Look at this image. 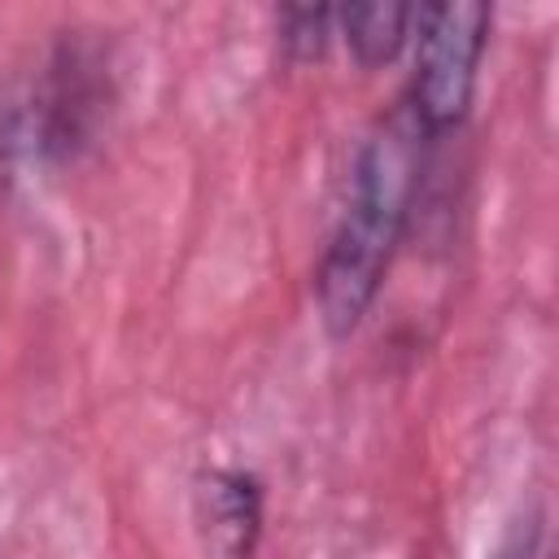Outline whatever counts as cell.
Returning <instances> with one entry per match:
<instances>
[{
	"mask_svg": "<svg viewBox=\"0 0 559 559\" xmlns=\"http://www.w3.org/2000/svg\"><path fill=\"white\" fill-rule=\"evenodd\" d=\"M424 135L428 131L415 122V114L397 109L358 148L345 205L336 214V227L319 266V310L332 336H349L362 323L393 262V249L402 240L415 183H419Z\"/></svg>",
	"mask_w": 559,
	"mask_h": 559,
	"instance_id": "obj_1",
	"label": "cell"
},
{
	"mask_svg": "<svg viewBox=\"0 0 559 559\" xmlns=\"http://www.w3.org/2000/svg\"><path fill=\"white\" fill-rule=\"evenodd\" d=\"M415 83H411V114L432 135L454 127L476 87V66L485 52L489 9L485 4H437L415 13Z\"/></svg>",
	"mask_w": 559,
	"mask_h": 559,
	"instance_id": "obj_2",
	"label": "cell"
},
{
	"mask_svg": "<svg viewBox=\"0 0 559 559\" xmlns=\"http://www.w3.org/2000/svg\"><path fill=\"white\" fill-rule=\"evenodd\" d=\"M197 528L210 559H249L262 528V493L245 472H210L197 485Z\"/></svg>",
	"mask_w": 559,
	"mask_h": 559,
	"instance_id": "obj_3",
	"label": "cell"
},
{
	"mask_svg": "<svg viewBox=\"0 0 559 559\" xmlns=\"http://www.w3.org/2000/svg\"><path fill=\"white\" fill-rule=\"evenodd\" d=\"M336 17L345 26V39H349L354 57L362 66H380L411 39L415 9H406V4H349Z\"/></svg>",
	"mask_w": 559,
	"mask_h": 559,
	"instance_id": "obj_4",
	"label": "cell"
},
{
	"mask_svg": "<svg viewBox=\"0 0 559 559\" xmlns=\"http://www.w3.org/2000/svg\"><path fill=\"white\" fill-rule=\"evenodd\" d=\"M328 22H332V9H288L284 13V44L297 57H319L323 39H328Z\"/></svg>",
	"mask_w": 559,
	"mask_h": 559,
	"instance_id": "obj_5",
	"label": "cell"
}]
</instances>
